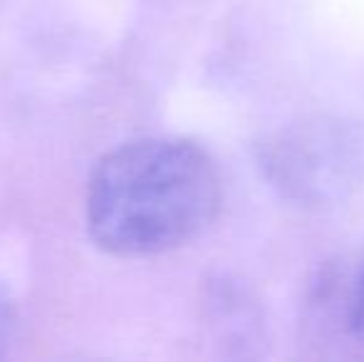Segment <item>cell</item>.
I'll list each match as a JSON object with an SVG mask.
<instances>
[{
    "label": "cell",
    "instance_id": "cell-2",
    "mask_svg": "<svg viewBox=\"0 0 364 362\" xmlns=\"http://www.w3.org/2000/svg\"><path fill=\"white\" fill-rule=\"evenodd\" d=\"M260 164L270 183L295 201H335L362 179L364 137L340 119L302 122L263 144Z\"/></svg>",
    "mask_w": 364,
    "mask_h": 362
},
{
    "label": "cell",
    "instance_id": "cell-1",
    "mask_svg": "<svg viewBox=\"0 0 364 362\" xmlns=\"http://www.w3.org/2000/svg\"><path fill=\"white\" fill-rule=\"evenodd\" d=\"M220 206L213 159L186 139H139L112 149L87 188V228L102 251L166 253L208 228Z\"/></svg>",
    "mask_w": 364,
    "mask_h": 362
},
{
    "label": "cell",
    "instance_id": "cell-3",
    "mask_svg": "<svg viewBox=\"0 0 364 362\" xmlns=\"http://www.w3.org/2000/svg\"><path fill=\"white\" fill-rule=\"evenodd\" d=\"M15 338V310L10 300L0 293V358H5Z\"/></svg>",
    "mask_w": 364,
    "mask_h": 362
},
{
    "label": "cell",
    "instance_id": "cell-4",
    "mask_svg": "<svg viewBox=\"0 0 364 362\" xmlns=\"http://www.w3.org/2000/svg\"><path fill=\"white\" fill-rule=\"evenodd\" d=\"M350 328L352 333L360 340H364V271L357 280L355 295H352V305H350Z\"/></svg>",
    "mask_w": 364,
    "mask_h": 362
}]
</instances>
